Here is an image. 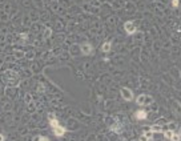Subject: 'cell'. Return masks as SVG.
<instances>
[{
	"instance_id": "cell-10",
	"label": "cell",
	"mask_w": 181,
	"mask_h": 141,
	"mask_svg": "<svg viewBox=\"0 0 181 141\" xmlns=\"http://www.w3.org/2000/svg\"><path fill=\"white\" fill-rule=\"evenodd\" d=\"M170 140H172V141H180V140H181V136L178 135V133H173L172 137H170Z\"/></svg>"
},
{
	"instance_id": "cell-2",
	"label": "cell",
	"mask_w": 181,
	"mask_h": 141,
	"mask_svg": "<svg viewBox=\"0 0 181 141\" xmlns=\"http://www.w3.org/2000/svg\"><path fill=\"white\" fill-rule=\"evenodd\" d=\"M121 96L125 101H132L133 100V92L129 88H121Z\"/></svg>"
},
{
	"instance_id": "cell-16",
	"label": "cell",
	"mask_w": 181,
	"mask_h": 141,
	"mask_svg": "<svg viewBox=\"0 0 181 141\" xmlns=\"http://www.w3.org/2000/svg\"><path fill=\"white\" fill-rule=\"evenodd\" d=\"M140 141H149V140H148V138H146V137H145V136L143 135V136L140 137Z\"/></svg>"
},
{
	"instance_id": "cell-1",
	"label": "cell",
	"mask_w": 181,
	"mask_h": 141,
	"mask_svg": "<svg viewBox=\"0 0 181 141\" xmlns=\"http://www.w3.org/2000/svg\"><path fill=\"white\" fill-rule=\"evenodd\" d=\"M136 103L139 105H149V104L153 103V97L149 96V95H140L136 99Z\"/></svg>"
},
{
	"instance_id": "cell-14",
	"label": "cell",
	"mask_w": 181,
	"mask_h": 141,
	"mask_svg": "<svg viewBox=\"0 0 181 141\" xmlns=\"http://www.w3.org/2000/svg\"><path fill=\"white\" fill-rule=\"evenodd\" d=\"M51 33H52V31H51V29H47V31H45V33H44V36H45V37H49Z\"/></svg>"
},
{
	"instance_id": "cell-4",
	"label": "cell",
	"mask_w": 181,
	"mask_h": 141,
	"mask_svg": "<svg viewBox=\"0 0 181 141\" xmlns=\"http://www.w3.org/2000/svg\"><path fill=\"white\" fill-rule=\"evenodd\" d=\"M80 49H81V53L83 55H91L93 51H92V45L88 44V43H84L81 47H80Z\"/></svg>"
},
{
	"instance_id": "cell-19",
	"label": "cell",
	"mask_w": 181,
	"mask_h": 141,
	"mask_svg": "<svg viewBox=\"0 0 181 141\" xmlns=\"http://www.w3.org/2000/svg\"><path fill=\"white\" fill-rule=\"evenodd\" d=\"M180 76H181V70H180Z\"/></svg>"
},
{
	"instance_id": "cell-5",
	"label": "cell",
	"mask_w": 181,
	"mask_h": 141,
	"mask_svg": "<svg viewBox=\"0 0 181 141\" xmlns=\"http://www.w3.org/2000/svg\"><path fill=\"white\" fill-rule=\"evenodd\" d=\"M53 129V133H55V136H57V137H61V136H64V133H65V128L64 127H56V128H52Z\"/></svg>"
},
{
	"instance_id": "cell-15",
	"label": "cell",
	"mask_w": 181,
	"mask_h": 141,
	"mask_svg": "<svg viewBox=\"0 0 181 141\" xmlns=\"http://www.w3.org/2000/svg\"><path fill=\"white\" fill-rule=\"evenodd\" d=\"M172 4H173V7H177L178 5V0H172Z\"/></svg>"
},
{
	"instance_id": "cell-11",
	"label": "cell",
	"mask_w": 181,
	"mask_h": 141,
	"mask_svg": "<svg viewBox=\"0 0 181 141\" xmlns=\"http://www.w3.org/2000/svg\"><path fill=\"white\" fill-rule=\"evenodd\" d=\"M32 141H49L47 137H44V136H39V137H35Z\"/></svg>"
},
{
	"instance_id": "cell-6",
	"label": "cell",
	"mask_w": 181,
	"mask_h": 141,
	"mask_svg": "<svg viewBox=\"0 0 181 141\" xmlns=\"http://www.w3.org/2000/svg\"><path fill=\"white\" fill-rule=\"evenodd\" d=\"M135 116H136L137 120H144V119H146V112L145 111H137Z\"/></svg>"
},
{
	"instance_id": "cell-13",
	"label": "cell",
	"mask_w": 181,
	"mask_h": 141,
	"mask_svg": "<svg viewBox=\"0 0 181 141\" xmlns=\"http://www.w3.org/2000/svg\"><path fill=\"white\" fill-rule=\"evenodd\" d=\"M173 133H175L173 130H165V133H164V135H165V137H167V138H169V140H170V137H172V135H173Z\"/></svg>"
},
{
	"instance_id": "cell-3",
	"label": "cell",
	"mask_w": 181,
	"mask_h": 141,
	"mask_svg": "<svg viewBox=\"0 0 181 141\" xmlns=\"http://www.w3.org/2000/svg\"><path fill=\"white\" fill-rule=\"evenodd\" d=\"M124 28H125V32H127L128 35H133L136 32V27H135V24H133L132 21H127V23H125Z\"/></svg>"
},
{
	"instance_id": "cell-7",
	"label": "cell",
	"mask_w": 181,
	"mask_h": 141,
	"mask_svg": "<svg viewBox=\"0 0 181 141\" xmlns=\"http://www.w3.org/2000/svg\"><path fill=\"white\" fill-rule=\"evenodd\" d=\"M111 47H112V44H111V41H105L104 44H103V47H101V49H103V52H109L111 51Z\"/></svg>"
},
{
	"instance_id": "cell-9",
	"label": "cell",
	"mask_w": 181,
	"mask_h": 141,
	"mask_svg": "<svg viewBox=\"0 0 181 141\" xmlns=\"http://www.w3.org/2000/svg\"><path fill=\"white\" fill-rule=\"evenodd\" d=\"M151 130L154 133H159V132H162V128L160 127V125H153V127H151Z\"/></svg>"
},
{
	"instance_id": "cell-18",
	"label": "cell",
	"mask_w": 181,
	"mask_h": 141,
	"mask_svg": "<svg viewBox=\"0 0 181 141\" xmlns=\"http://www.w3.org/2000/svg\"><path fill=\"white\" fill-rule=\"evenodd\" d=\"M178 135H180V136H181V129H180V132H178Z\"/></svg>"
},
{
	"instance_id": "cell-8",
	"label": "cell",
	"mask_w": 181,
	"mask_h": 141,
	"mask_svg": "<svg viewBox=\"0 0 181 141\" xmlns=\"http://www.w3.org/2000/svg\"><path fill=\"white\" fill-rule=\"evenodd\" d=\"M49 119H51V121H49V124H51V127L52 128H56V127H59V121L55 119V116L53 114H51L49 116Z\"/></svg>"
},
{
	"instance_id": "cell-17",
	"label": "cell",
	"mask_w": 181,
	"mask_h": 141,
	"mask_svg": "<svg viewBox=\"0 0 181 141\" xmlns=\"http://www.w3.org/2000/svg\"><path fill=\"white\" fill-rule=\"evenodd\" d=\"M0 141H4V136L2 135V133H0Z\"/></svg>"
},
{
	"instance_id": "cell-12",
	"label": "cell",
	"mask_w": 181,
	"mask_h": 141,
	"mask_svg": "<svg viewBox=\"0 0 181 141\" xmlns=\"http://www.w3.org/2000/svg\"><path fill=\"white\" fill-rule=\"evenodd\" d=\"M144 136H145L148 140H152V138H153V132H152V130H151V132H145Z\"/></svg>"
}]
</instances>
